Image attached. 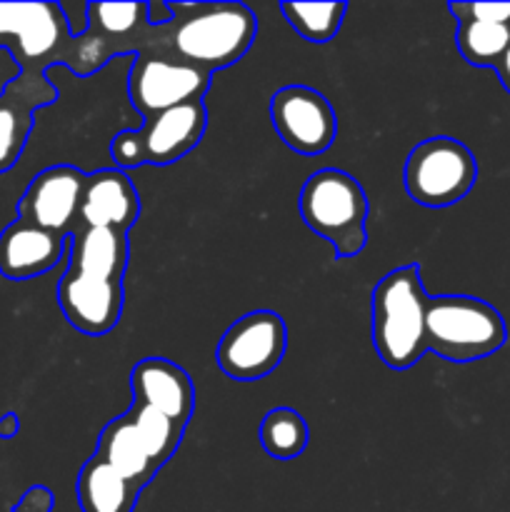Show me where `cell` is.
<instances>
[{"mask_svg":"<svg viewBox=\"0 0 510 512\" xmlns=\"http://www.w3.org/2000/svg\"><path fill=\"white\" fill-rule=\"evenodd\" d=\"M20 430V420L15 413H5L0 418V438H15Z\"/></svg>","mask_w":510,"mask_h":512,"instance_id":"83f0119b","label":"cell"},{"mask_svg":"<svg viewBox=\"0 0 510 512\" xmlns=\"http://www.w3.org/2000/svg\"><path fill=\"white\" fill-rule=\"evenodd\" d=\"M495 73H498L500 85H503V88L510 93V50L503 55V60H500V63H498V68H495Z\"/></svg>","mask_w":510,"mask_h":512,"instance_id":"f1b7e54d","label":"cell"},{"mask_svg":"<svg viewBox=\"0 0 510 512\" xmlns=\"http://www.w3.org/2000/svg\"><path fill=\"white\" fill-rule=\"evenodd\" d=\"M140 493L143 488L138 483L123 478L98 455L80 470L78 500L83 512H133Z\"/></svg>","mask_w":510,"mask_h":512,"instance_id":"d6986e66","label":"cell"},{"mask_svg":"<svg viewBox=\"0 0 510 512\" xmlns=\"http://www.w3.org/2000/svg\"><path fill=\"white\" fill-rule=\"evenodd\" d=\"M125 415H128L130 423H133L135 433H138L140 443L145 445V450H148V455L153 458V463L158 465V468H163V465L175 455L180 440H183V425H178L175 420H170L168 415L158 413V410L140 403L130 405V410Z\"/></svg>","mask_w":510,"mask_h":512,"instance_id":"603a6c76","label":"cell"},{"mask_svg":"<svg viewBox=\"0 0 510 512\" xmlns=\"http://www.w3.org/2000/svg\"><path fill=\"white\" fill-rule=\"evenodd\" d=\"M173 20L158 28L150 55L180 60L213 75L245 58L258 18L243 3H170Z\"/></svg>","mask_w":510,"mask_h":512,"instance_id":"6da1fadb","label":"cell"},{"mask_svg":"<svg viewBox=\"0 0 510 512\" xmlns=\"http://www.w3.org/2000/svg\"><path fill=\"white\" fill-rule=\"evenodd\" d=\"M308 423L293 408H275L260 423V445L275 460H295L308 445Z\"/></svg>","mask_w":510,"mask_h":512,"instance_id":"7402d4cb","label":"cell"},{"mask_svg":"<svg viewBox=\"0 0 510 512\" xmlns=\"http://www.w3.org/2000/svg\"><path fill=\"white\" fill-rule=\"evenodd\" d=\"M288 328L273 310H253L235 320L218 343V368L238 383H255L285 358Z\"/></svg>","mask_w":510,"mask_h":512,"instance_id":"9c48e42d","label":"cell"},{"mask_svg":"<svg viewBox=\"0 0 510 512\" xmlns=\"http://www.w3.org/2000/svg\"><path fill=\"white\" fill-rule=\"evenodd\" d=\"M58 303L65 320L85 335L110 333L123 315V280H105L68 268L58 283Z\"/></svg>","mask_w":510,"mask_h":512,"instance_id":"5bb4252c","label":"cell"},{"mask_svg":"<svg viewBox=\"0 0 510 512\" xmlns=\"http://www.w3.org/2000/svg\"><path fill=\"white\" fill-rule=\"evenodd\" d=\"M403 178L415 203L423 208H448L473 190L478 163L468 145L448 135H435L410 150Z\"/></svg>","mask_w":510,"mask_h":512,"instance_id":"ba28073f","label":"cell"},{"mask_svg":"<svg viewBox=\"0 0 510 512\" xmlns=\"http://www.w3.org/2000/svg\"><path fill=\"white\" fill-rule=\"evenodd\" d=\"M508 28H510V25H508Z\"/></svg>","mask_w":510,"mask_h":512,"instance_id":"f546056e","label":"cell"},{"mask_svg":"<svg viewBox=\"0 0 510 512\" xmlns=\"http://www.w3.org/2000/svg\"><path fill=\"white\" fill-rule=\"evenodd\" d=\"M290 28L308 43H330L343 25L348 3H280Z\"/></svg>","mask_w":510,"mask_h":512,"instance_id":"cb8c5ba5","label":"cell"},{"mask_svg":"<svg viewBox=\"0 0 510 512\" xmlns=\"http://www.w3.org/2000/svg\"><path fill=\"white\" fill-rule=\"evenodd\" d=\"M88 28L75 35L73 70L80 78L98 73L113 55L150 53L158 28L148 23V3H88Z\"/></svg>","mask_w":510,"mask_h":512,"instance_id":"8992f818","label":"cell"},{"mask_svg":"<svg viewBox=\"0 0 510 512\" xmlns=\"http://www.w3.org/2000/svg\"><path fill=\"white\" fill-rule=\"evenodd\" d=\"M270 123L290 150L320 155L338 135V118L323 93L308 85H285L270 98Z\"/></svg>","mask_w":510,"mask_h":512,"instance_id":"8fae6325","label":"cell"},{"mask_svg":"<svg viewBox=\"0 0 510 512\" xmlns=\"http://www.w3.org/2000/svg\"><path fill=\"white\" fill-rule=\"evenodd\" d=\"M140 218V195L120 168L88 175L80 203V228H110L128 233Z\"/></svg>","mask_w":510,"mask_h":512,"instance_id":"9a60e30c","label":"cell"},{"mask_svg":"<svg viewBox=\"0 0 510 512\" xmlns=\"http://www.w3.org/2000/svg\"><path fill=\"white\" fill-rule=\"evenodd\" d=\"M425 308L420 265H403L385 275L373 290V345L393 370H410L425 348Z\"/></svg>","mask_w":510,"mask_h":512,"instance_id":"7a4b0ae2","label":"cell"},{"mask_svg":"<svg viewBox=\"0 0 510 512\" xmlns=\"http://www.w3.org/2000/svg\"><path fill=\"white\" fill-rule=\"evenodd\" d=\"M58 88L50 83L48 73L20 70L0 90V173H8L23 155L33 130L35 110L53 105Z\"/></svg>","mask_w":510,"mask_h":512,"instance_id":"4fadbf2b","label":"cell"},{"mask_svg":"<svg viewBox=\"0 0 510 512\" xmlns=\"http://www.w3.org/2000/svg\"><path fill=\"white\" fill-rule=\"evenodd\" d=\"M208 128V110L203 100L178 105L143 118L138 130H123L110 143L118 168L138 165H170L198 148Z\"/></svg>","mask_w":510,"mask_h":512,"instance_id":"52a82bcc","label":"cell"},{"mask_svg":"<svg viewBox=\"0 0 510 512\" xmlns=\"http://www.w3.org/2000/svg\"><path fill=\"white\" fill-rule=\"evenodd\" d=\"M173 20V10H170V3H163V0H150L148 3V23L153 28H163Z\"/></svg>","mask_w":510,"mask_h":512,"instance_id":"4316f807","label":"cell"},{"mask_svg":"<svg viewBox=\"0 0 510 512\" xmlns=\"http://www.w3.org/2000/svg\"><path fill=\"white\" fill-rule=\"evenodd\" d=\"M298 205L305 225L328 240L340 258H355L368 243V198L353 175L318 170L305 180Z\"/></svg>","mask_w":510,"mask_h":512,"instance_id":"277c9868","label":"cell"},{"mask_svg":"<svg viewBox=\"0 0 510 512\" xmlns=\"http://www.w3.org/2000/svg\"><path fill=\"white\" fill-rule=\"evenodd\" d=\"M8 50L20 70L48 73L53 65H73L75 35L60 3H0V50Z\"/></svg>","mask_w":510,"mask_h":512,"instance_id":"5b68a950","label":"cell"},{"mask_svg":"<svg viewBox=\"0 0 510 512\" xmlns=\"http://www.w3.org/2000/svg\"><path fill=\"white\" fill-rule=\"evenodd\" d=\"M448 10L458 20L510 25V3H448Z\"/></svg>","mask_w":510,"mask_h":512,"instance_id":"d4e9b609","label":"cell"},{"mask_svg":"<svg viewBox=\"0 0 510 512\" xmlns=\"http://www.w3.org/2000/svg\"><path fill=\"white\" fill-rule=\"evenodd\" d=\"M88 175L73 165H53L30 180L18 203V220L70 238L80 230V203Z\"/></svg>","mask_w":510,"mask_h":512,"instance_id":"7c38bea8","label":"cell"},{"mask_svg":"<svg viewBox=\"0 0 510 512\" xmlns=\"http://www.w3.org/2000/svg\"><path fill=\"white\" fill-rule=\"evenodd\" d=\"M95 455L103 458L110 468L118 470L123 478L138 483L140 488H145L160 470L158 465L153 463V458L148 455L145 445L140 443L138 433H135L128 415H120V418L110 420V423L105 425V430L100 433Z\"/></svg>","mask_w":510,"mask_h":512,"instance_id":"ffe728a7","label":"cell"},{"mask_svg":"<svg viewBox=\"0 0 510 512\" xmlns=\"http://www.w3.org/2000/svg\"><path fill=\"white\" fill-rule=\"evenodd\" d=\"M70 265L78 273L123 280L128 268V233L110 228H80L68 238Z\"/></svg>","mask_w":510,"mask_h":512,"instance_id":"ac0fdd59","label":"cell"},{"mask_svg":"<svg viewBox=\"0 0 510 512\" xmlns=\"http://www.w3.org/2000/svg\"><path fill=\"white\" fill-rule=\"evenodd\" d=\"M133 403L148 405L178 425H188L195 408V388L188 373L165 358H145L130 373Z\"/></svg>","mask_w":510,"mask_h":512,"instance_id":"2e32d148","label":"cell"},{"mask_svg":"<svg viewBox=\"0 0 510 512\" xmlns=\"http://www.w3.org/2000/svg\"><path fill=\"white\" fill-rule=\"evenodd\" d=\"M508 328L498 310L473 295H438L425 308V348L448 363H475L498 353Z\"/></svg>","mask_w":510,"mask_h":512,"instance_id":"3957f363","label":"cell"},{"mask_svg":"<svg viewBox=\"0 0 510 512\" xmlns=\"http://www.w3.org/2000/svg\"><path fill=\"white\" fill-rule=\"evenodd\" d=\"M68 238L15 220L0 233V275L8 280H30L48 273L63 260Z\"/></svg>","mask_w":510,"mask_h":512,"instance_id":"e0dca14e","label":"cell"},{"mask_svg":"<svg viewBox=\"0 0 510 512\" xmlns=\"http://www.w3.org/2000/svg\"><path fill=\"white\" fill-rule=\"evenodd\" d=\"M208 88L210 73L163 55H135L128 73V98L143 118L203 100Z\"/></svg>","mask_w":510,"mask_h":512,"instance_id":"30bf717a","label":"cell"},{"mask_svg":"<svg viewBox=\"0 0 510 512\" xmlns=\"http://www.w3.org/2000/svg\"><path fill=\"white\" fill-rule=\"evenodd\" d=\"M455 45L465 63L475 68H498L503 55L510 50V28L498 23H478V20H458Z\"/></svg>","mask_w":510,"mask_h":512,"instance_id":"44dd1931","label":"cell"},{"mask_svg":"<svg viewBox=\"0 0 510 512\" xmlns=\"http://www.w3.org/2000/svg\"><path fill=\"white\" fill-rule=\"evenodd\" d=\"M53 493H50L45 485H33L30 490H25L23 498L13 505V512H50L53 510Z\"/></svg>","mask_w":510,"mask_h":512,"instance_id":"484cf974","label":"cell"}]
</instances>
